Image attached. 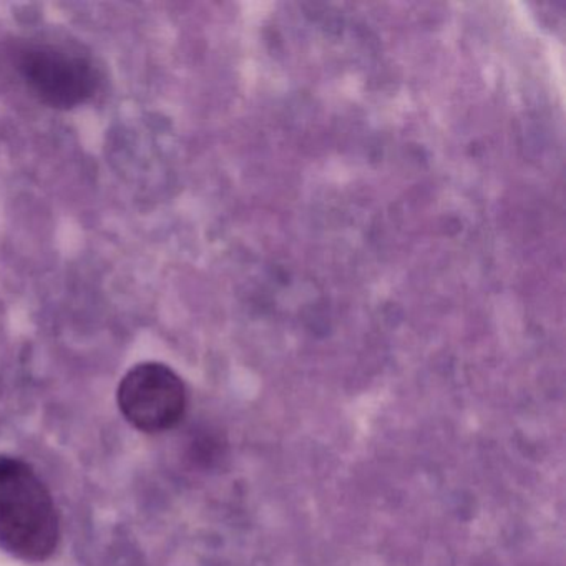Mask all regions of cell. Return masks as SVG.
<instances>
[{
  "label": "cell",
  "mask_w": 566,
  "mask_h": 566,
  "mask_svg": "<svg viewBox=\"0 0 566 566\" xmlns=\"http://www.w3.org/2000/svg\"><path fill=\"white\" fill-rule=\"evenodd\" d=\"M15 71L42 104L57 111L87 104L101 85L91 59L51 42L21 45L15 51Z\"/></svg>",
  "instance_id": "7a4b0ae2"
},
{
  "label": "cell",
  "mask_w": 566,
  "mask_h": 566,
  "mask_svg": "<svg viewBox=\"0 0 566 566\" xmlns=\"http://www.w3.org/2000/svg\"><path fill=\"white\" fill-rule=\"evenodd\" d=\"M61 539L57 506L24 460L0 457V548L24 562L51 558Z\"/></svg>",
  "instance_id": "6da1fadb"
},
{
  "label": "cell",
  "mask_w": 566,
  "mask_h": 566,
  "mask_svg": "<svg viewBox=\"0 0 566 566\" xmlns=\"http://www.w3.org/2000/svg\"><path fill=\"white\" fill-rule=\"evenodd\" d=\"M118 407L125 419L147 433L174 429L187 410V387L171 367L142 363L120 380Z\"/></svg>",
  "instance_id": "3957f363"
}]
</instances>
